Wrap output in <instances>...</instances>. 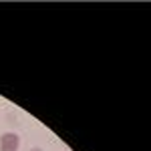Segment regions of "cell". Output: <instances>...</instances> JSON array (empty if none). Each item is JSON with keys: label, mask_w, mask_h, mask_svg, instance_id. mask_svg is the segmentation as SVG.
<instances>
[{"label": "cell", "mask_w": 151, "mask_h": 151, "mask_svg": "<svg viewBox=\"0 0 151 151\" xmlns=\"http://www.w3.org/2000/svg\"><path fill=\"white\" fill-rule=\"evenodd\" d=\"M20 147V137L16 135V133H2V137H0V151H18Z\"/></svg>", "instance_id": "1"}, {"label": "cell", "mask_w": 151, "mask_h": 151, "mask_svg": "<svg viewBox=\"0 0 151 151\" xmlns=\"http://www.w3.org/2000/svg\"><path fill=\"white\" fill-rule=\"evenodd\" d=\"M30 151H42V149H40V147H32Z\"/></svg>", "instance_id": "2"}]
</instances>
